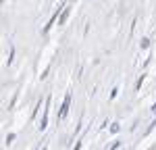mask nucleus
Masks as SVG:
<instances>
[{
	"label": "nucleus",
	"mask_w": 156,
	"mask_h": 150,
	"mask_svg": "<svg viewBox=\"0 0 156 150\" xmlns=\"http://www.w3.org/2000/svg\"><path fill=\"white\" fill-rule=\"evenodd\" d=\"M69 102H71V98H67L65 100V104H62V109H60V119L67 115V109H69Z\"/></svg>",
	"instance_id": "1"
},
{
	"label": "nucleus",
	"mask_w": 156,
	"mask_h": 150,
	"mask_svg": "<svg viewBox=\"0 0 156 150\" xmlns=\"http://www.w3.org/2000/svg\"><path fill=\"white\" fill-rule=\"evenodd\" d=\"M73 150H79V144H77V146H75V148H73Z\"/></svg>",
	"instance_id": "2"
}]
</instances>
